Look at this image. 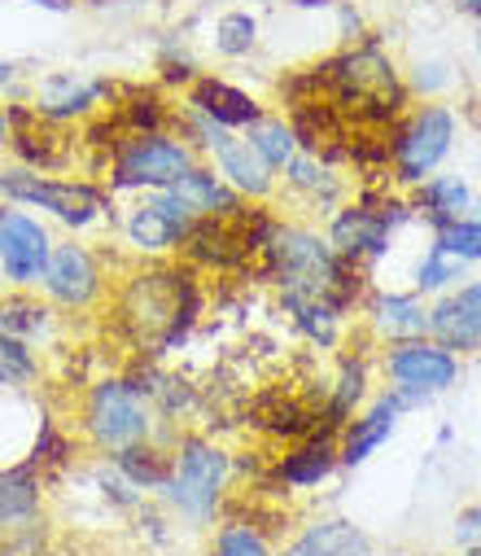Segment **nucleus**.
Returning <instances> with one entry per match:
<instances>
[{
  "instance_id": "obj_1",
  "label": "nucleus",
  "mask_w": 481,
  "mask_h": 556,
  "mask_svg": "<svg viewBox=\"0 0 481 556\" xmlns=\"http://www.w3.org/2000/svg\"><path fill=\"white\" fill-rule=\"evenodd\" d=\"M193 312H198L193 286L185 281V276H172V271L140 276V281L131 286V294H127V325L153 351H167L189 329Z\"/></svg>"
},
{
  "instance_id": "obj_2",
  "label": "nucleus",
  "mask_w": 481,
  "mask_h": 556,
  "mask_svg": "<svg viewBox=\"0 0 481 556\" xmlns=\"http://www.w3.org/2000/svg\"><path fill=\"white\" fill-rule=\"evenodd\" d=\"M329 75V88H333V101L342 110H351L355 118H368V123H381L398 110L403 92H398V79H394V66L364 49V53H351V58H338L325 66Z\"/></svg>"
},
{
  "instance_id": "obj_3",
  "label": "nucleus",
  "mask_w": 481,
  "mask_h": 556,
  "mask_svg": "<svg viewBox=\"0 0 481 556\" xmlns=\"http://www.w3.org/2000/svg\"><path fill=\"white\" fill-rule=\"evenodd\" d=\"M189 172H193V154L157 131L131 136L114 159V185L118 189H167Z\"/></svg>"
},
{
  "instance_id": "obj_4",
  "label": "nucleus",
  "mask_w": 481,
  "mask_h": 556,
  "mask_svg": "<svg viewBox=\"0 0 481 556\" xmlns=\"http://www.w3.org/2000/svg\"><path fill=\"white\" fill-rule=\"evenodd\" d=\"M88 430L101 447H136L149 434V407L136 386L127 381H101L88 403Z\"/></svg>"
},
{
  "instance_id": "obj_5",
  "label": "nucleus",
  "mask_w": 481,
  "mask_h": 556,
  "mask_svg": "<svg viewBox=\"0 0 481 556\" xmlns=\"http://www.w3.org/2000/svg\"><path fill=\"white\" fill-rule=\"evenodd\" d=\"M0 193L14 198V202H31V206H45L53 211L58 219L84 228L101 215L105 198L92 189V185H62V180H40L36 172H0Z\"/></svg>"
},
{
  "instance_id": "obj_6",
  "label": "nucleus",
  "mask_w": 481,
  "mask_h": 556,
  "mask_svg": "<svg viewBox=\"0 0 481 556\" xmlns=\"http://www.w3.org/2000/svg\"><path fill=\"white\" fill-rule=\"evenodd\" d=\"M224 478H228V456L215 452L211 443L202 439H189L180 447V460H176V478H172V500L193 513V517H206L215 513V500L224 491Z\"/></svg>"
},
{
  "instance_id": "obj_7",
  "label": "nucleus",
  "mask_w": 481,
  "mask_h": 556,
  "mask_svg": "<svg viewBox=\"0 0 481 556\" xmlns=\"http://www.w3.org/2000/svg\"><path fill=\"white\" fill-rule=\"evenodd\" d=\"M49 254H53L49 232L36 219H27L18 211H10V215L0 211V267H5L10 281H18V286L40 281L49 267Z\"/></svg>"
},
{
  "instance_id": "obj_8",
  "label": "nucleus",
  "mask_w": 481,
  "mask_h": 556,
  "mask_svg": "<svg viewBox=\"0 0 481 556\" xmlns=\"http://www.w3.org/2000/svg\"><path fill=\"white\" fill-rule=\"evenodd\" d=\"M451 131H455V123H451V114L446 110H425L403 136H398V180H425L438 163H442V154L451 150Z\"/></svg>"
},
{
  "instance_id": "obj_9",
  "label": "nucleus",
  "mask_w": 481,
  "mask_h": 556,
  "mask_svg": "<svg viewBox=\"0 0 481 556\" xmlns=\"http://www.w3.org/2000/svg\"><path fill=\"white\" fill-rule=\"evenodd\" d=\"M198 131H202V146H211L215 150V159H219V167H224V176L237 185V189H245V193H267V185H271V167L258 159V150L250 146V141H237V136H228L219 123H211L206 114L198 118Z\"/></svg>"
},
{
  "instance_id": "obj_10",
  "label": "nucleus",
  "mask_w": 481,
  "mask_h": 556,
  "mask_svg": "<svg viewBox=\"0 0 481 556\" xmlns=\"http://www.w3.org/2000/svg\"><path fill=\"white\" fill-rule=\"evenodd\" d=\"M45 286L58 303L66 307H84L92 303L97 286H101V276H97V263L84 245H58L49 254V267H45Z\"/></svg>"
},
{
  "instance_id": "obj_11",
  "label": "nucleus",
  "mask_w": 481,
  "mask_h": 556,
  "mask_svg": "<svg viewBox=\"0 0 481 556\" xmlns=\"http://www.w3.org/2000/svg\"><path fill=\"white\" fill-rule=\"evenodd\" d=\"M189 228H193V215H189L172 193L144 202V206L131 211V219H127V237H131L140 250H172Z\"/></svg>"
},
{
  "instance_id": "obj_12",
  "label": "nucleus",
  "mask_w": 481,
  "mask_h": 556,
  "mask_svg": "<svg viewBox=\"0 0 481 556\" xmlns=\"http://www.w3.org/2000/svg\"><path fill=\"white\" fill-rule=\"evenodd\" d=\"M390 372L398 386L425 394V390H446L455 381V359L446 346H425V342H407L390 355Z\"/></svg>"
},
{
  "instance_id": "obj_13",
  "label": "nucleus",
  "mask_w": 481,
  "mask_h": 556,
  "mask_svg": "<svg viewBox=\"0 0 481 556\" xmlns=\"http://www.w3.org/2000/svg\"><path fill=\"white\" fill-rule=\"evenodd\" d=\"M429 329L446 351H481V281L446 299L429 316Z\"/></svg>"
},
{
  "instance_id": "obj_14",
  "label": "nucleus",
  "mask_w": 481,
  "mask_h": 556,
  "mask_svg": "<svg viewBox=\"0 0 481 556\" xmlns=\"http://www.w3.org/2000/svg\"><path fill=\"white\" fill-rule=\"evenodd\" d=\"M193 110H198V114H206V118H211V123H219V127L258 123V105H254L241 88L219 84V79H202V84L193 88Z\"/></svg>"
},
{
  "instance_id": "obj_15",
  "label": "nucleus",
  "mask_w": 481,
  "mask_h": 556,
  "mask_svg": "<svg viewBox=\"0 0 481 556\" xmlns=\"http://www.w3.org/2000/svg\"><path fill=\"white\" fill-rule=\"evenodd\" d=\"M284 556H372L364 530H355L351 521H325L311 526Z\"/></svg>"
},
{
  "instance_id": "obj_16",
  "label": "nucleus",
  "mask_w": 481,
  "mask_h": 556,
  "mask_svg": "<svg viewBox=\"0 0 481 556\" xmlns=\"http://www.w3.org/2000/svg\"><path fill=\"white\" fill-rule=\"evenodd\" d=\"M167 193L193 215V219H202V215H219V211H232L237 202L224 193V185L211 176V172H189V176H180L176 185H167Z\"/></svg>"
},
{
  "instance_id": "obj_17",
  "label": "nucleus",
  "mask_w": 481,
  "mask_h": 556,
  "mask_svg": "<svg viewBox=\"0 0 481 556\" xmlns=\"http://www.w3.org/2000/svg\"><path fill=\"white\" fill-rule=\"evenodd\" d=\"M385 215H372V211H346L338 224H333V245L355 258V254H372V250H385Z\"/></svg>"
},
{
  "instance_id": "obj_18",
  "label": "nucleus",
  "mask_w": 481,
  "mask_h": 556,
  "mask_svg": "<svg viewBox=\"0 0 481 556\" xmlns=\"http://www.w3.org/2000/svg\"><path fill=\"white\" fill-rule=\"evenodd\" d=\"M105 92V84H88V79H75V75H58V79H49L45 84V92H40V114H49V118H71V114H79V110H88L97 97Z\"/></svg>"
},
{
  "instance_id": "obj_19",
  "label": "nucleus",
  "mask_w": 481,
  "mask_h": 556,
  "mask_svg": "<svg viewBox=\"0 0 481 556\" xmlns=\"http://www.w3.org/2000/svg\"><path fill=\"white\" fill-rule=\"evenodd\" d=\"M394 416H398V403H394V399H385V403H377V407L364 416V421H355V430H351V439H346V460H351V465L368 460V452H372L377 443H385V439H390Z\"/></svg>"
},
{
  "instance_id": "obj_20",
  "label": "nucleus",
  "mask_w": 481,
  "mask_h": 556,
  "mask_svg": "<svg viewBox=\"0 0 481 556\" xmlns=\"http://www.w3.org/2000/svg\"><path fill=\"white\" fill-rule=\"evenodd\" d=\"M40 508V486L31 478V469H10L0 473V526L23 521Z\"/></svg>"
},
{
  "instance_id": "obj_21",
  "label": "nucleus",
  "mask_w": 481,
  "mask_h": 556,
  "mask_svg": "<svg viewBox=\"0 0 481 556\" xmlns=\"http://www.w3.org/2000/svg\"><path fill=\"white\" fill-rule=\"evenodd\" d=\"M49 329V312L31 299H5L0 303V338L10 342H27V338H40Z\"/></svg>"
},
{
  "instance_id": "obj_22",
  "label": "nucleus",
  "mask_w": 481,
  "mask_h": 556,
  "mask_svg": "<svg viewBox=\"0 0 481 556\" xmlns=\"http://www.w3.org/2000/svg\"><path fill=\"white\" fill-rule=\"evenodd\" d=\"M329 469H333V447H329V443H311V447H302L298 456H289L280 473H284L289 486H311V482H319V478H329Z\"/></svg>"
},
{
  "instance_id": "obj_23",
  "label": "nucleus",
  "mask_w": 481,
  "mask_h": 556,
  "mask_svg": "<svg viewBox=\"0 0 481 556\" xmlns=\"http://www.w3.org/2000/svg\"><path fill=\"white\" fill-rule=\"evenodd\" d=\"M250 146L258 150V159L267 167H284L293 159V131L284 123H258L254 136H250Z\"/></svg>"
},
{
  "instance_id": "obj_24",
  "label": "nucleus",
  "mask_w": 481,
  "mask_h": 556,
  "mask_svg": "<svg viewBox=\"0 0 481 556\" xmlns=\"http://www.w3.org/2000/svg\"><path fill=\"white\" fill-rule=\"evenodd\" d=\"M254 36H258V23H254L250 14H224V18L215 23V45H219V53H228V58L250 53V49H254Z\"/></svg>"
},
{
  "instance_id": "obj_25",
  "label": "nucleus",
  "mask_w": 481,
  "mask_h": 556,
  "mask_svg": "<svg viewBox=\"0 0 481 556\" xmlns=\"http://www.w3.org/2000/svg\"><path fill=\"white\" fill-rule=\"evenodd\" d=\"M425 202H429V215L433 219L455 224L459 211L468 206V189L459 180H433V185H425Z\"/></svg>"
},
{
  "instance_id": "obj_26",
  "label": "nucleus",
  "mask_w": 481,
  "mask_h": 556,
  "mask_svg": "<svg viewBox=\"0 0 481 556\" xmlns=\"http://www.w3.org/2000/svg\"><path fill=\"white\" fill-rule=\"evenodd\" d=\"M438 250H442V254H451V258H459V263L481 258V224H468V219L446 224V228H442V237H438Z\"/></svg>"
},
{
  "instance_id": "obj_27",
  "label": "nucleus",
  "mask_w": 481,
  "mask_h": 556,
  "mask_svg": "<svg viewBox=\"0 0 481 556\" xmlns=\"http://www.w3.org/2000/svg\"><path fill=\"white\" fill-rule=\"evenodd\" d=\"M118 469L136 482V486H157L167 473V465L157 460V452H144V447H123L118 452Z\"/></svg>"
},
{
  "instance_id": "obj_28",
  "label": "nucleus",
  "mask_w": 481,
  "mask_h": 556,
  "mask_svg": "<svg viewBox=\"0 0 481 556\" xmlns=\"http://www.w3.org/2000/svg\"><path fill=\"white\" fill-rule=\"evenodd\" d=\"M381 329L394 333V338L420 333V329H425V312H420L412 299H385V303H381Z\"/></svg>"
},
{
  "instance_id": "obj_29",
  "label": "nucleus",
  "mask_w": 481,
  "mask_h": 556,
  "mask_svg": "<svg viewBox=\"0 0 481 556\" xmlns=\"http://www.w3.org/2000/svg\"><path fill=\"white\" fill-rule=\"evenodd\" d=\"M31 372H36V364H31L27 346L0 338V386H18V381H27Z\"/></svg>"
},
{
  "instance_id": "obj_30",
  "label": "nucleus",
  "mask_w": 481,
  "mask_h": 556,
  "mask_svg": "<svg viewBox=\"0 0 481 556\" xmlns=\"http://www.w3.org/2000/svg\"><path fill=\"white\" fill-rule=\"evenodd\" d=\"M219 556H267V543L250 526H232L219 534Z\"/></svg>"
},
{
  "instance_id": "obj_31",
  "label": "nucleus",
  "mask_w": 481,
  "mask_h": 556,
  "mask_svg": "<svg viewBox=\"0 0 481 556\" xmlns=\"http://www.w3.org/2000/svg\"><path fill=\"white\" fill-rule=\"evenodd\" d=\"M459 258H451V254H442L438 245H433V254H429V263L420 267V290H438V286H446V281H455L459 276Z\"/></svg>"
},
{
  "instance_id": "obj_32",
  "label": "nucleus",
  "mask_w": 481,
  "mask_h": 556,
  "mask_svg": "<svg viewBox=\"0 0 481 556\" xmlns=\"http://www.w3.org/2000/svg\"><path fill=\"white\" fill-rule=\"evenodd\" d=\"M359 394H364V368H359V364H346V372H342V390H338L333 412H346V407H351Z\"/></svg>"
},
{
  "instance_id": "obj_33",
  "label": "nucleus",
  "mask_w": 481,
  "mask_h": 556,
  "mask_svg": "<svg viewBox=\"0 0 481 556\" xmlns=\"http://www.w3.org/2000/svg\"><path fill=\"white\" fill-rule=\"evenodd\" d=\"M455 539H459L464 547H481V508H472V513H464V517H459Z\"/></svg>"
},
{
  "instance_id": "obj_34",
  "label": "nucleus",
  "mask_w": 481,
  "mask_h": 556,
  "mask_svg": "<svg viewBox=\"0 0 481 556\" xmlns=\"http://www.w3.org/2000/svg\"><path fill=\"white\" fill-rule=\"evenodd\" d=\"M289 172H293V185H302V189H315V185H319V176H315V167H311L306 159L289 163Z\"/></svg>"
},
{
  "instance_id": "obj_35",
  "label": "nucleus",
  "mask_w": 481,
  "mask_h": 556,
  "mask_svg": "<svg viewBox=\"0 0 481 556\" xmlns=\"http://www.w3.org/2000/svg\"><path fill=\"white\" fill-rule=\"evenodd\" d=\"M459 10H464V14H477V18H481V0H459Z\"/></svg>"
},
{
  "instance_id": "obj_36",
  "label": "nucleus",
  "mask_w": 481,
  "mask_h": 556,
  "mask_svg": "<svg viewBox=\"0 0 481 556\" xmlns=\"http://www.w3.org/2000/svg\"><path fill=\"white\" fill-rule=\"evenodd\" d=\"M10 79H14V66H10V62H0V88H5Z\"/></svg>"
},
{
  "instance_id": "obj_37",
  "label": "nucleus",
  "mask_w": 481,
  "mask_h": 556,
  "mask_svg": "<svg viewBox=\"0 0 481 556\" xmlns=\"http://www.w3.org/2000/svg\"><path fill=\"white\" fill-rule=\"evenodd\" d=\"M5 141H10V118L0 114V146H5Z\"/></svg>"
},
{
  "instance_id": "obj_38",
  "label": "nucleus",
  "mask_w": 481,
  "mask_h": 556,
  "mask_svg": "<svg viewBox=\"0 0 481 556\" xmlns=\"http://www.w3.org/2000/svg\"><path fill=\"white\" fill-rule=\"evenodd\" d=\"M298 5H329V0H298Z\"/></svg>"
},
{
  "instance_id": "obj_39",
  "label": "nucleus",
  "mask_w": 481,
  "mask_h": 556,
  "mask_svg": "<svg viewBox=\"0 0 481 556\" xmlns=\"http://www.w3.org/2000/svg\"><path fill=\"white\" fill-rule=\"evenodd\" d=\"M468 556H481V547H472V552H468Z\"/></svg>"
}]
</instances>
